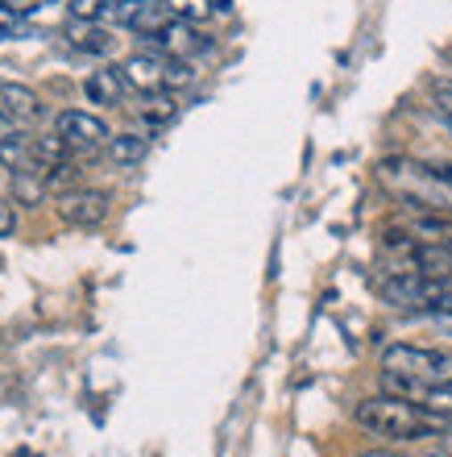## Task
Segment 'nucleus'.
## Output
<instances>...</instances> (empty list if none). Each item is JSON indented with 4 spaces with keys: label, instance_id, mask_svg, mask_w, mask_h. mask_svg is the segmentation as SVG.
Listing matches in <instances>:
<instances>
[{
    "label": "nucleus",
    "instance_id": "nucleus-7",
    "mask_svg": "<svg viewBox=\"0 0 452 457\" xmlns=\"http://www.w3.org/2000/svg\"><path fill=\"white\" fill-rule=\"evenodd\" d=\"M154 50H162V54H170V59H187V54H195V50H208V42H203L195 29H191V21H179V17H170L158 34L145 37Z\"/></svg>",
    "mask_w": 452,
    "mask_h": 457
},
{
    "label": "nucleus",
    "instance_id": "nucleus-22",
    "mask_svg": "<svg viewBox=\"0 0 452 457\" xmlns=\"http://www.w3.org/2000/svg\"><path fill=\"white\" fill-rule=\"evenodd\" d=\"M448 175H452V170H448Z\"/></svg>",
    "mask_w": 452,
    "mask_h": 457
},
{
    "label": "nucleus",
    "instance_id": "nucleus-9",
    "mask_svg": "<svg viewBox=\"0 0 452 457\" xmlns=\"http://www.w3.org/2000/svg\"><path fill=\"white\" fill-rule=\"evenodd\" d=\"M87 100L92 104H120V96H125V75L112 71V67H104V71H92L84 84Z\"/></svg>",
    "mask_w": 452,
    "mask_h": 457
},
{
    "label": "nucleus",
    "instance_id": "nucleus-6",
    "mask_svg": "<svg viewBox=\"0 0 452 457\" xmlns=\"http://www.w3.org/2000/svg\"><path fill=\"white\" fill-rule=\"evenodd\" d=\"M167 71H170V54H154V50H145V54H133V59L120 62V75H125V84H133L137 92H170Z\"/></svg>",
    "mask_w": 452,
    "mask_h": 457
},
{
    "label": "nucleus",
    "instance_id": "nucleus-3",
    "mask_svg": "<svg viewBox=\"0 0 452 457\" xmlns=\"http://www.w3.org/2000/svg\"><path fill=\"white\" fill-rule=\"evenodd\" d=\"M382 295L394 303V308H452V278H431L419 275V270H394V275L382 278Z\"/></svg>",
    "mask_w": 452,
    "mask_h": 457
},
{
    "label": "nucleus",
    "instance_id": "nucleus-21",
    "mask_svg": "<svg viewBox=\"0 0 452 457\" xmlns=\"http://www.w3.org/2000/svg\"><path fill=\"white\" fill-rule=\"evenodd\" d=\"M440 453H444V457H452V433H444V436H440Z\"/></svg>",
    "mask_w": 452,
    "mask_h": 457
},
{
    "label": "nucleus",
    "instance_id": "nucleus-17",
    "mask_svg": "<svg viewBox=\"0 0 452 457\" xmlns=\"http://www.w3.org/2000/svg\"><path fill=\"white\" fill-rule=\"evenodd\" d=\"M108 9H112V0H67V12H71L75 21H84V25L108 21Z\"/></svg>",
    "mask_w": 452,
    "mask_h": 457
},
{
    "label": "nucleus",
    "instance_id": "nucleus-19",
    "mask_svg": "<svg viewBox=\"0 0 452 457\" xmlns=\"http://www.w3.org/2000/svg\"><path fill=\"white\" fill-rule=\"evenodd\" d=\"M12 228H17V212H12V204H0V237H9Z\"/></svg>",
    "mask_w": 452,
    "mask_h": 457
},
{
    "label": "nucleus",
    "instance_id": "nucleus-18",
    "mask_svg": "<svg viewBox=\"0 0 452 457\" xmlns=\"http://www.w3.org/2000/svg\"><path fill=\"white\" fill-rule=\"evenodd\" d=\"M25 34H29L25 12H17L9 0H0V42H12V37H25Z\"/></svg>",
    "mask_w": 452,
    "mask_h": 457
},
{
    "label": "nucleus",
    "instance_id": "nucleus-5",
    "mask_svg": "<svg viewBox=\"0 0 452 457\" xmlns=\"http://www.w3.org/2000/svg\"><path fill=\"white\" fill-rule=\"evenodd\" d=\"M54 129L67 137L71 150H100L104 142H112V133H108L104 120L84 109H62L59 117H54Z\"/></svg>",
    "mask_w": 452,
    "mask_h": 457
},
{
    "label": "nucleus",
    "instance_id": "nucleus-12",
    "mask_svg": "<svg viewBox=\"0 0 452 457\" xmlns=\"http://www.w3.org/2000/svg\"><path fill=\"white\" fill-rule=\"evenodd\" d=\"M46 195V179H37V170H12V200L17 204H37Z\"/></svg>",
    "mask_w": 452,
    "mask_h": 457
},
{
    "label": "nucleus",
    "instance_id": "nucleus-8",
    "mask_svg": "<svg viewBox=\"0 0 452 457\" xmlns=\"http://www.w3.org/2000/svg\"><path fill=\"white\" fill-rule=\"evenodd\" d=\"M59 212H62V220H71L79 228H95V225H104V217H108V195L104 192H67Z\"/></svg>",
    "mask_w": 452,
    "mask_h": 457
},
{
    "label": "nucleus",
    "instance_id": "nucleus-1",
    "mask_svg": "<svg viewBox=\"0 0 452 457\" xmlns=\"http://www.w3.org/2000/svg\"><path fill=\"white\" fill-rule=\"evenodd\" d=\"M353 420L374 436H386V441H423V436H444L448 433V420L428 411L423 403L407 395H374L361 399L353 408Z\"/></svg>",
    "mask_w": 452,
    "mask_h": 457
},
{
    "label": "nucleus",
    "instance_id": "nucleus-20",
    "mask_svg": "<svg viewBox=\"0 0 452 457\" xmlns=\"http://www.w3.org/2000/svg\"><path fill=\"white\" fill-rule=\"evenodd\" d=\"M12 133H17V117H9L4 104H0V137H12Z\"/></svg>",
    "mask_w": 452,
    "mask_h": 457
},
{
    "label": "nucleus",
    "instance_id": "nucleus-15",
    "mask_svg": "<svg viewBox=\"0 0 452 457\" xmlns=\"http://www.w3.org/2000/svg\"><path fill=\"white\" fill-rule=\"evenodd\" d=\"M175 112H179L175 96H167V92H145L142 117L150 120V125H167V120H175Z\"/></svg>",
    "mask_w": 452,
    "mask_h": 457
},
{
    "label": "nucleus",
    "instance_id": "nucleus-14",
    "mask_svg": "<svg viewBox=\"0 0 452 457\" xmlns=\"http://www.w3.org/2000/svg\"><path fill=\"white\" fill-rule=\"evenodd\" d=\"M162 4H167L170 17H179V21H191V25H195V21H208L220 0H162Z\"/></svg>",
    "mask_w": 452,
    "mask_h": 457
},
{
    "label": "nucleus",
    "instance_id": "nucleus-13",
    "mask_svg": "<svg viewBox=\"0 0 452 457\" xmlns=\"http://www.w3.org/2000/svg\"><path fill=\"white\" fill-rule=\"evenodd\" d=\"M411 237L419 241H440V245H452V225L440 220L436 212H423V217L411 220Z\"/></svg>",
    "mask_w": 452,
    "mask_h": 457
},
{
    "label": "nucleus",
    "instance_id": "nucleus-10",
    "mask_svg": "<svg viewBox=\"0 0 452 457\" xmlns=\"http://www.w3.org/2000/svg\"><path fill=\"white\" fill-rule=\"evenodd\" d=\"M150 150L142 133H112V142H108V158L117 162V167H137Z\"/></svg>",
    "mask_w": 452,
    "mask_h": 457
},
{
    "label": "nucleus",
    "instance_id": "nucleus-2",
    "mask_svg": "<svg viewBox=\"0 0 452 457\" xmlns=\"http://www.w3.org/2000/svg\"><path fill=\"white\" fill-rule=\"evenodd\" d=\"M382 183L394 187L407 204L423 208V212H448L452 208V175L431 167H419V162H407V158H390L382 162Z\"/></svg>",
    "mask_w": 452,
    "mask_h": 457
},
{
    "label": "nucleus",
    "instance_id": "nucleus-16",
    "mask_svg": "<svg viewBox=\"0 0 452 457\" xmlns=\"http://www.w3.org/2000/svg\"><path fill=\"white\" fill-rule=\"evenodd\" d=\"M71 42L84 54H112V46H117V37L108 29H79V34H71Z\"/></svg>",
    "mask_w": 452,
    "mask_h": 457
},
{
    "label": "nucleus",
    "instance_id": "nucleus-4",
    "mask_svg": "<svg viewBox=\"0 0 452 457\" xmlns=\"http://www.w3.org/2000/svg\"><path fill=\"white\" fill-rule=\"evenodd\" d=\"M382 370L403 374L411 383H452V353L423 345H390L382 353Z\"/></svg>",
    "mask_w": 452,
    "mask_h": 457
},
{
    "label": "nucleus",
    "instance_id": "nucleus-11",
    "mask_svg": "<svg viewBox=\"0 0 452 457\" xmlns=\"http://www.w3.org/2000/svg\"><path fill=\"white\" fill-rule=\"evenodd\" d=\"M0 104H4V112L17 120H29L42 112V104H37V96L29 92V87L21 84H0Z\"/></svg>",
    "mask_w": 452,
    "mask_h": 457
}]
</instances>
